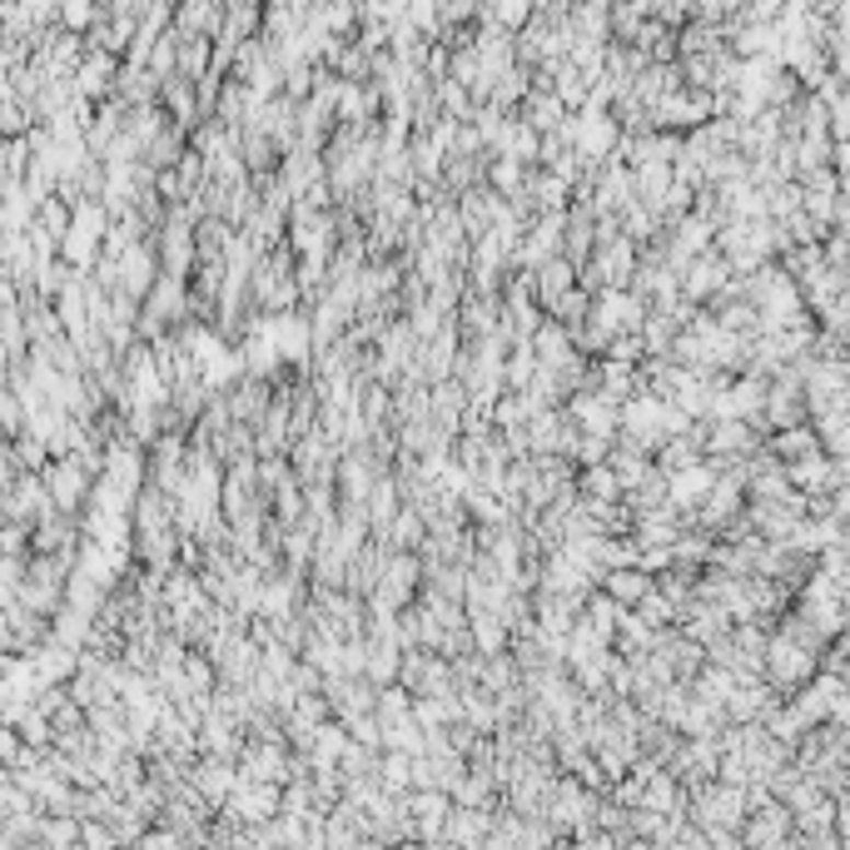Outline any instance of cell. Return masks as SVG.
I'll return each mask as SVG.
<instances>
[{
  "label": "cell",
  "instance_id": "3",
  "mask_svg": "<svg viewBox=\"0 0 850 850\" xmlns=\"http://www.w3.org/2000/svg\"><path fill=\"white\" fill-rule=\"evenodd\" d=\"M642 319H646V299L636 289H597L582 323H587V329L602 338V348H607V338H612V334H636V323H642Z\"/></svg>",
  "mask_w": 850,
  "mask_h": 850
},
{
  "label": "cell",
  "instance_id": "5",
  "mask_svg": "<svg viewBox=\"0 0 850 850\" xmlns=\"http://www.w3.org/2000/svg\"><path fill=\"white\" fill-rule=\"evenodd\" d=\"M597 587H602L612 602L622 607H636L646 593H652V572H642L636 562H627V567H607L602 577H597Z\"/></svg>",
  "mask_w": 850,
  "mask_h": 850
},
{
  "label": "cell",
  "instance_id": "2",
  "mask_svg": "<svg viewBox=\"0 0 850 850\" xmlns=\"http://www.w3.org/2000/svg\"><path fill=\"white\" fill-rule=\"evenodd\" d=\"M41 483H45V497H50L55 513L76 517L80 507L90 503V487H95V473L80 463L76 452H60V458H45L41 468Z\"/></svg>",
  "mask_w": 850,
  "mask_h": 850
},
{
  "label": "cell",
  "instance_id": "6",
  "mask_svg": "<svg viewBox=\"0 0 850 850\" xmlns=\"http://www.w3.org/2000/svg\"><path fill=\"white\" fill-rule=\"evenodd\" d=\"M468 636H473L478 657H497V652H507V642H513L507 622L497 612H487V607H468Z\"/></svg>",
  "mask_w": 850,
  "mask_h": 850
},
{
  "label": "cell",
  "instance_id": "7",
  "mask_svg": "<svg viewBox=\"0 0 850 850\" xmlns=\"http://www.w3.org/2000/svg\"><path fill=\"white\" fill-rule=\"evenodd\" d=\"M423 538H428V522H423V513L418 507H409V503H399V513L388 517V528L378 532L383 548H399V552H418Z\"/></svg>",
  "mask_w": 850,
  "mask_h": 850
},
{
  "label": "cell",
  "instance_id": "1",
  "mask_svg": "<svg viewBox=\"0 0 850 850\" xmlns=\"http://www.w3.org/2000/svg\"><path fill=\"white\" fill-rule=\"evenodd\" d=\"M816 657H820V646L801 642V636H791L786 627L771 622L766 646H761V681L766 687H776V691H796L801 681L816 671Z\"/></svg>",
  "mask_w": 850,
  "mask_h": 850
},
{
  "label": "cell",
  "instance_id": "10",
  "mask_svg": "<svg viewBox=\"0 0 850 850\" xmlns=\"http://www.w3.org/2000/svg\"><path fill=\"white\" fill-rule=\"evenodd\" d=\"M164 105H170V115H180V125H189L194 119V90L189 80H164Z\"/></svg>",
  "mask_w": 850,
  "mask_h": 850
},
{
  "label": "cell",
  "instance_id": "8",
  "mask_svg": "<svg viewBox=\"0 0 850 850\" xmlns=\"http://www.w3.org/2000/svg\"><path fill=\"white\" fill-rule=\"evenodd\" d=\"M562 119H567V105H562L552 90H542V95H532L528 105H522V125H532L538 135H552Z\"/></svg>",
  "mask_w": 850,
  "mask_h": 850
},
{
  "label": "cell",
  "instance_id": "4",
  "mask_svg": "<svg viewBox=\"0 0 850 850\" xmlns=\"http://www.w3.org/2000/svg\"><path fill=\"white\" fill-rule=\"evenodd\" d=\"M711 483H716V463H711L707 452H701L697 463H687V468H677V473H667V503L691 522V507H697L701 497L711 493Z\"/></svg>",
  "mask_w": 850,
  "mask_h": 850
},
{
  "label": "cell",
  "instance_id": "11",
  "mask_svg": "<svg viewBox=\"0 0 850 850\" xmlns=\"http://www.w3.org/2000/svg\"><path fill=\"white\" fill-rule=\"evenodd\" d=\"M41 836H45V840H76V836H80V826H76V816H70V820H60V826L50 820V826H41Z\"/></svg>",
  "mask_w": 850,
  "mask_h": 850
},
{
  "label": "cell",
  "instance_id": "13",
  "mask_svg": "<svg viewBox=\"0 0 850 850\" xmlns=\"http://www.w3.org/2000/svg\"><path fill=\"white\" fill-rule=\"evenodd\" d=\"M80 840H90V846H110V840H119V830H105V826H80Z\"/></svg>",
  "mask_w": 850,
  "mask_h": 850
},
{
  "label": "cell",
  "instance_id": "12",
  "mask_svg": "<svg viewBox=\"0 0 850 850\" xmlns=\"http://www.w3.org/2000/svg\"><path fill=\"white\" fill-rule=\"evenodd\" d=\"M90 11H95L90 0H65V21H70V25H85Z\"/></svg>",
  "mask_w": 850,
  "mask_h": 850
},
{
  "label": "cell",
  "instance_id": "9",
  "mask_svg": "<svg viewBox=\"0 0 850 850\" xmlns=\"http://www.w3.org/2000/svg\"><path fill=\"white\" fill-rule=\"evenodd\" d=\"M632 612H636V617H642V622H646V627H657V632H662V627H677V617H681V607H677V602H671V597H667V593H657V587H652V593H646V597H642V602H636V607H632Z\"/></svg>",
  "mask_w": 850,
  "mask_h": 850
},
{
  "label": "cell",
  "instance_id": "14",
  "mask_svg": "<svg viewBox=\"0 0 850 850\" xmlns=\"http://www.w3.org/2000/svg\"><path fill=\"white\" fill-rule=\"evenodd\" d=\"M0 374H11V348L0 344Z\"/></svg>",
  "mask_w": 850,
  "mask_h": 850
}]
</instances>
